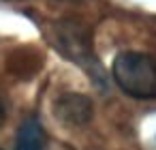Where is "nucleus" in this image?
Here are the masks:
<instances>
[{
  "label": "nucleus",
  "instance_id": "1",
  "mask_svg": "<svg viewBox=\"0 0 156 150\" xmlns=\"http://www.w3.org/2000/svg\"><path fill=\"white\" fill-rule=\"evenodd\" d=\"M115 84L133 99H156V60L141 52H124L111 67Z\"/></svg>",
  "mask_w": 156,
  "mask_h": 150
},
{
  "label": "nucleus",
  "instance_id": "2",
  "mask_svg": "<svg viewBox=\"0 0 156 150\" xmlns=\"http://www.w3.org/2000/svg\"><path fill=\"white\" fill-rule=\"evenodd\" d=\"M54 43L60 49V54L64 58H69L73 64H77L81 71H86L90 75V79H94L98 86L105 84L103 67L92 49L90 35L83 26H79L77 22H71V20L54 24Z\"/></svg>",
  "mask_w": 156,
  "mask_h": 150
},
{
  "label": "nucleus",
  "instance_id": "3",
  "mask_svg": "<svg viewBox=\"0 0 156 150\" xmlns=\"http://www.w3.org/2000/svg\"><path fill=\"white\" fill-rule=\"evenodd\" d=\"M54 114L64 126H86L92 120L94 105L81 92H64L54 101Z\"/></svg>",
  "mask_w": 156,
  "mask_h": 150
},
{
  "label": "nucleus",
  "instance_id": "4",
  "mask_svg": "<svg viewBox=\"0 0 156 150\" xmlns=\"http://www.w3.org/2000/svg\"><path fill=\"white\" fill-rule=\"evenodd\" d=\"M17 150H47V135L37 118H28L20 124L15 137Z\"/></svg>",
  "mask_w": 156,
  "mask_h": 150
},
{
  "label": "nucleus",
  "instance_id": "5",
  "mask_svg": "<svg viewBox=\"0 0 156 150\" xmlns=\"http://www.w3.org/2000/svg\"><path fill=\"white\" fill-rule=\"evenodd\" d=\"M5 116H7V112H5V105H2V101H0V124L5 122Z\"/></svg>",
  "mask_w": 156,
  "mask_h": 150
},
{
  "label": "nucleus",
  "instance_id": "6",
  "mask_svg": "<svg viewBox=\"0 0 156 150\" xmlns=\"http://www.w3.org/2000/svg\"><path fill=\"white\" fill-rule=\"evenodd\" d=\"M66 2H83V0H66Z\"/></svg>",
  "mask_w": 156,
  "mask_h": 150
}]
</instances>
